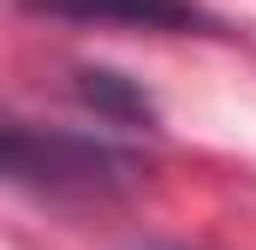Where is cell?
I'll return each mask as SVG.
<instances>
[{"label":"cell","instance_id":"cell-1","mask_svg":"<svg viewBox=\"0 0 256 250\" xmlns=\"http://www.w3.org/2000/svg\"><path fill=\"white\" fill-rule=\"evenodd\" d=\"M0 167L6 179L24 190H42V196H108L120 190L137 173L126 149L114 143H96L84 131H42L30 120H12L6 125V143H0Z\"/></svg>","mask_w":256,"mask_h":250},{"label":"cell","instance_id":"cell-2","mask_svg":"<svg viewBox=\"0 0 256 250\" xmlns=\"http://www.w3.org/2000/svg\"><path fill=\"white\" fill-rule=\"evenodd\" d=\"M24 6L66 24H114V30H155V36L214 30V18L196 0H24Z\"/></svg>","mask_w":256,"mask_h":250},{"label":"cell","instance_id":"cell-3","mask_svg":"<svg viewBox=\"0 0 256 250\" xmlns=\"http://www.w3.org/2000/svg\"><path fill=\"white\" fill-rule=\"evenodd\" d=\"M72 90H78L84 108H96L102 120H114V125H155V102H149L131 78H120V72L84 66V72L72 78Z\"/></svg>","mask_w":256,"mask_h":250}]
</instances>
